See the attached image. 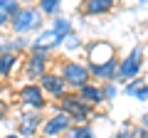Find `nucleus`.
I'll use <instances>...</instances> for the list:
<instances>
[{
	"instance_id": "1",
	"label": "nucleus",
	"mask_w": 148,
	"mask_h": 138,
	"mask_svg": "<svg viewBox=\"0 0 148 138\" xmlns=\"http://www.w3.org/2000/svg\"><path fill=\"white\" fill-rule=\"evenodd\" d=\"M40 25H42L40 10H37V8H30V5L20 8V10L12 15V20H10V27L15 32H20V35H25V32H30V30H37Z\"/></svg>"
},
{
	"instance_id": "2",
	"label": "nucleus",
	"mask_w": 148,
	"mask_h": 138,
	"mask_svg": "<svg viewBox=\"0 0 148 138\" xmlns=\"http://www.w3.org/2000/svg\"><path fill=\"white\" fill-rule=\"evenodd\" d=\"M59 111L69 113V116H72V121L84 123L86 118H89L91 106L86 104V101H82V99H79V94H64L62 99H59Z\"/></svg>"
},
{
	"instance_id": "3",
	"label": "nucleus",
	"mask_w": 148,
	"mask_h": 138,
	"mask_svg": "<svg viewBox=\"0 0 148 138\" xmlns=\"http://www.w3.org/2000/svg\"><path fill=\"white\" fill-rule=\"evenodd\" d=\"M59 74L64 77V81H67V86H72V89H77L79 91L82 86H86L89 84V67L86 64H79V62H67V64H62V72Z\"/></svg>"
},
{
	"instance_id": "4",
	"label": "nucleus",
	"mask_w": 148,
	"mask_h": 138,
	"mask_svg": "<svg viewBox=\"0 0 148 138\" xmlns=\"http://www.w3.org/2000/svg\"><path fill=\"white\" fill-rule=\"evenodd\" d=\"M72 126H74L72 116L64 113V111H57L54 116H49L47 121L42 123V136L45 138H54V136H59V133H67Z\"/></svg>"
},
{
	"instance_id": "5",
	"label": "nucleus",
	"mask_w": 148,
	"mask_h": 138,
	"mask_svg": "<svg viewBox=\"0 0 148 138\" xmlns=\"http://www.w3.org/2000/svg\"><path fill=\"white\" fill-rule=\"evenodd\" d=\"M20 101L25 104V106L35 109V111H40V109H45V104H47V99H45V91L40 84H25L20 89Z\"/></svg>"
},
{
	"instance_id": "6",
	"label": "nucleus",
	"mask_w": 148,
	"mask_h": 138,
	"mask_svg": "<svg viewBox=\"0 0 148 138\" xmlns=\"http://www.w3.org/2000/svg\"><path fill=\"white\" fill-rule=\"evenodd\" d=\"M141 72V47H133L123 62H119V74L116 79H133Z\"/></svg>"
},
{
	"instance_id": "7",
	"label": "nucleus",
	"mask_w": 148,
	"mask_h": 138,
	"mask_svg": "<svg viewBox=\"0 0 148 138\" xmlns=\"http://www.w3.org/2000/svg\"><path fill=\"white\" fill-rule=\"evenodd\" d=\"M42 91L45 94H49V96H57V99H62L64 94H67V81H64V77L62 74H54V72H49V74H45L42 79Z\"/></svg>"
},
{
	"instance_id": "8",
	"label": "nucleus",
	"mask_w": 148,
	"mask_h": 138,
	"mask_svg": "<svg viewBox=\"0 0 148 138\" xmlns=\"http://www.w3.org/2000/svg\"><path fill=\"white\" fill-rule=\"evenodd\" d=\"M86 54H89V64H106L114 59V47L109 42H91L86 47Z\"/></svg>"
},
{
	"instance_id": "9",
	"label": "nucleus",
	"mask_w": 148,
	"mask_h": 138,
	"mask_svg": "<svg viewBox=\"0 0 148 138\" xmlns=\"http://www.w3.org/2000/svg\"><path fill=\"white\" fill-rule=\"evenodd\" d=\"M89 67V74L91 77H96V79H101V81H106V79H114V77L119 74V59L114 57L111 62H106V64H86Z\"/></svg>"
},
{
	"instance_id": "10",
	"label": "nucleus",
	"mask_w": 148,
	"mask_h": 138,
	"mask_svg": "<svg viewBox=\"0 0 148 138\" xmlns=\"http://www.w3.org/2000/svg\"><path fill=\"white\" fill-rule=\"evenodd\" d=\"M47 57H37V54H30V59L25 62V74L30 79H42L47 74Z\"/></svg>"
},
{
	"instance_id": "11",
	"label": "nucleus",
	"mask_w": 148,
	"mask_h": 138,
	"mask_svg": "<svg viewBox=\"0 0 148 138\" xmlns=\"http://www.w3.org/2000/svg\"><path fill=\"white\" fill-rule=\"evenodd\" d=\"M77 94H79V99H82V101H86V104H89L91 109L106 101V99H104V91H101L99 86H94V84H86V86H82V89L77 91Z\"/></svg>"
},
{
	"instance_id": "12",
	"label": "nucleus",
	"mask_w": 148,
	"mask_h": 138,
	"mask_svg": "<svg viewBox=\"0 0 148 138\" xmlns=\"http://www.w3.org/2000/svg\"><path fill=\"white\" fill-rule=\"evenodd\" d=\"M59 42H64V35H59L54 27H49V30H45V32H40V37L35 40V47H45V49H52L54 44H59Z\"/></svg>"
},
{
	"instance_id": "13",
	"label": "nucleus",
	"mask_w": 148,
	"mask_h": 138,
	"mask_svg": "<svg viewBox=\"0 0 148 138\" xmlns=\"http://www.w3.org/2000/svg\"><path fill=\"white\" fill-rule=\"evenodd\" d=\"M109 10H114V0H86L84 3L86 15H106Z\"/></svg>"
},
{
	"instance_id": "14",
	"label": "nucleus",
	"mask_w": 148,
	"mask_h": 138,
	"mask_svg": "<svg viewBox=\"0 0 148 138\" xmlns=\"http://www.w3.org/2000/svg\"><path fill=\"white\" fill-rule=\"evenodd\" d=\"M42 118L40 116H25L20 121V136H35L37 131H42Z\"/></svg>"
},
{
	"instance_id": "15",
	"label": "nucleus",
	"mask_w": 148,
	"mask_h": 138,
	"mask_svg": "<svg viewBox=\"0 0 148 138\" xmlns=\"http://www.w3.org/2000/svg\"><path fill=\"white\" fill-rule=\"evenodd\" d=\"M17 10H20L17 8V0H0V27L5 25V22H10Z\"/></svg>"
},
{
	"instance_id": "16",
	"label": "nucleus",
	"mask_w": 148,
	"mask_h": 138,
	"mask_svg": "<svg viewBox=\"0 0 148 138\" xmlns=\"http://www.w3.org/2000/svg\"><path fill=\"white\" fill-rule=\"evenodd\" d=\"M64 138H94V131H91L86 123H74V126L64 133Z\"/></svg>"
},
{
	"instance_id": "17",
	"label": "nucleus",
	"mask_w": 148,
	"mask_h": 138,
	"mask_svg": "<svg viewBox=\"0 0 148 138\" xmlns=\"http://www.w3.org/2000/svg\"><path fill=\"white\" fill-rule=\"evenodd\" d=\"M15 62H17V57L15 54H0V77H8L15 69Z\"/></svg>"
},
{
	"instance_id": "18",
	"label": "nucleus",
	"mask_w": 148,
	"mask_h": 138,
	"mask_svg": "<svg viewBox=\"0 0 148 138\" xmlns=\"http://www.w3.org/2000/svg\"><path fill=\"white\" fill-rule=\"evenodd\" d=\"M59 3H62V0H40V10L47 12V15H57L59 12Z\"/></svg>"
},
{
	"instance_id": "19",
	"label": "nucleus",
	"mask_w": 148,
	"mask_h": 138,
	"mask_svg": "<svg viewBox=\"0 0 148 138\" xmlns=\"http://www.w3.org/2000/svg\"><path fill=\"white\" fill-rule=\"evenodd\" d=\"M52 27L59 32V35H64V37H69V35H72V25H69V20H62V17H59V20L52 22Z\"/></svg>"
},
{
	"instance_id": "20",
	"label": "nucleus",
	"mask_w": 148,
	"mask_h": 138,
	"mask_svg": "<svg viewBox=\"0 0 148 138\" xmlns=\"http://www.w3.org/2000/svg\"><path fill=\"white\" fill-rule=\"evenodd\" d=\"M64 44H67L69 49H74V47H79V37H77V35H74V32H72V35H69V37H64Z\"/></svg>"
},
{
	"instance_id": "21",
	"label": "nucleus",
	"mask_w": 148,
	"mask_h": 138,
	"mask_svg": "<svg viewBox=\"0 0 148 138\" xmlns=\"http://www.w3.org/2000/svg\"><path fill=\"white\" fill-rule=\"evenodd\" d=\"M101 91H104V99H114V96H116V86L114 84H106Z\"/></svg>"
},
{
	"instance_id": "22",
	"label": "nucleus",
	"mask_w": 148,
	"mask_h": 138,
	"mask_svg": "<svg viewBox=\"0 0 148 138\" xmlns=\"http://www.w3.org/2000/svg\"><path fill=\"white\" fill-rule=\"evenodd\" d=\"M133 138H148V128H136V131H133Z\"/></svg>"
},
{
	"instance_id": "23",
	"label": "nucleus",
	"mask_w": 148,
	"mask_h": 138,
	"mask_svg": "<svg viewBox=\"0 0 148 138\" xmlns=\"http://www.w3.org/2000/svg\"><path fill=\"white\" fill-rule=\"evenodd\" d=\"M5 113H8V104H5V101H3V99H0V118L5 116Z\"/></svg>"
},
{
	"instance_id": "24",
	"label": "nucleus",
	"mask_w": 148,
	"mask_h": 138,
	"mask_svg": "<svg viewBox=\"0 0 148 138\" xmlns=\"http://www.w3.org/2000/svg\"><path fill=\"white\" fill-rule=\"evenodd\" d=\"M141 123H143V128H148V113H146V116L141 118Z\"/></svg>"
},
{
	"instance_id": "25",
	"label": "nucleus",
	"mask_w": 148,
	"mask_h": 138,
	"mask_svg": "<svg viewBox=\"0 0 148 138\" xmlns=\"http://www.w3.org/2000/svg\"><path fill=\"white\" fill-rule=\"evenodd\" d=\"M5 138H20V136H17V133H10V136H5Z\"/></svg>"
},
{
	"instance_id": "26",
	"label": "nucleus",
	"mask_w": 148,
	"mask_h": 138,
	"mask_svg": "<svg viewBox=\"0 0 148 138\" xmlns=\"http://www.w3.org/2000/svg\"><path fill=\"white\" fill-rule=\"evenodd\" d=\"M111 138H121V133H116V136H111Z\"/></svg>"
},
{
	"instance_id": "27",
	"label": "nucleus",
	"mask_w": 148,
	"mask_h": 138,
	"mask_svg": "<svg viewBox=\"0 0 148 138\" xmlns=\"http://www.w3.org/2000/svg\"><path fill=\"white\" fill-rule=\"evenodd\" d=\"M22 3H30V0H22Z\"/></svg>"
},
{
	"instance_id": "28",
	"label": "nucleus",
	"mask_w": 148,
	"mask_h": 138,
	"mask_svg": "<svg viewBox=\"0 0 148 138\" xmlns=\"http://www.w3.org/2000/svg\"><path fill=\"white\" fill-rule=\"evenodd\" d=\"M143 3H148V0H143Z\"/></svg>"
},
{
	"instance_id": "29",
	"label": "nucleus",
	"mask_w": 148,
	"mask_h": 138,
	"mask_svg": "<svg viewBox=\"0 0 148 138\" xmlns=\"http://www.w3.org/2000/svg\"><path fill=\"white\" fill-rule=\"evenodd\" d=\"M42 138H45V136H42Z\"/></svg>"
}]
</instances>
